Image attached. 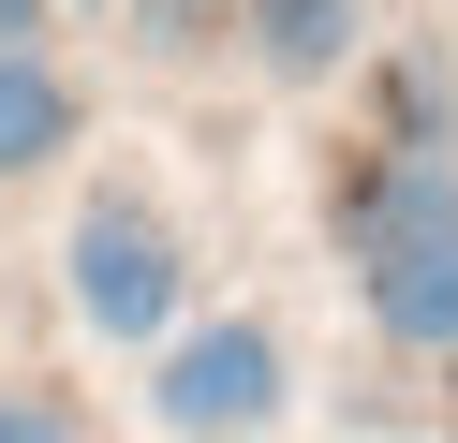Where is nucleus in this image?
Returning <instances> with one entry per match:
<instances>
[{"label": "nucleus", "mask_w": 458, "mask_h": 443, "mask_svg": "<svg viewBox=\"0 0 458 443\" xmlns=\"http://www.w3.org/2000/svg\"><path fill=\"white\" fill-rule=\"evenodd\" d=\"M74 311H89L104 340H163V325H178V236H163L148 207H89V222H74Z\"/></svg>", "instance_id": "1"}, {"label": "nucleus", "mask_w": 458, "mask_h": 443, "mask_svg": "<svg viewBox=\"0 0 458 443\" xmlns=\"http://www.w3.org/2000/svg\"><path fill=\"white\" fill-rule=\"evenodd\" d=\"M148 399H163V429H192V443H208V429H267V413H281V340H267V325H192V340L163 354Z\"/></svg>", "instance_id": "2"}, {"label": "nucleus", "mask_w": 458, "mask_h": 443, "mask_svg": "<svg viewBox=\"0 0 458 443\" xmlns=\"http://www.w3.org/2000/svg\"><path fill=\"white\" fill-rule=\"evenodd\" d=\"M369 325L414 340V354H458V222L385 236V251H369Z\"/></svg>", "instance_id": "3"}, {"label": "nucleus", "mask_w": 458, "mask_h": 443, "mask_svg": "<svg viewBox=\"0 0 458 443\" xmlns=\"http://www.w3.org/2000/svg\"><path fill=\"white\" fill-rule=\"evenodd\" d=\"M74 148V89L45 74V59H0V177H30Z\"/></svg>", "instance_id": "4"}, {"label": "nucleus", "mask_w": 458, "mask_h": 443, "mask_svg": "<svg viewBox=\"0 0 458 443\" xmlns=\"http://www.w3.org/2000/svg\"><path fill=\"white\" fill-rule=\"evenodd\" d=\"M251 30H267L281 74H326V59L355 45V0H251Z\"/></svg>", "instance_id": "5"}, {"label": "nucleus", "mask_w": 458, "mask_h": 443, "mask_svg": "<svg viewBox=\"0 0 458 443\" xmlns=\"http://www.w3.org/2000/svg\"><path fill=\"white\" fill-rule=\"evenodd\" d=\"M0 443H74L60 413H30V399H0Z\"/></svg>", "instance_id": "6"}, {"label": "nucleus", "mask_w": 458, "mask_h": 443, "mask_svg": "<svg viewBox=\"0 0 458 443\" xmlns=\"http://www.w3.org/2000/svg\"><path fill=\"white\" fill-rule=\"evenodd\" d=\"M0 59H30V0H0Z\"/></svg>", "instance_id": "7"}]
</instances>
